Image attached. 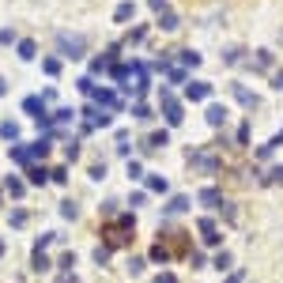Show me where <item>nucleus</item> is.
Segmentation results:
<instances>
[{
    "label": "nucleus",
    "mask_w": 283,
    "mask_h": 283,
    "mask_svg": "<svg viewBox=\"0 0 283 283\" xmlns=\"http://www.w3.org/2000/svg\"><path fill=\"white\" fill-rule=\"evenodd\" d=\"M106 242L102 246H110V249H121V246H129L132 242V234H136V216L132 211H121V216H113V219H106Z\"/></svg>",
    "instance_id": "1"
},
{
    "label": "nucleus",
    "mask_w": 283,
    "mask_h": 283,
    "mask_svg": "<svg viewBox=\"0 0 283 283\" xmlns=\"http://www.w3.org/2000/svg\"><path fill=\"white\" fill-rule=\"evenodd\" d=\"M189 162H193L200 174H219V170H223V159H219L211 148H193V151H189Z\"/></svg>",
    "instance_id": "2"
},
{
    "label": "nucleus",
    "mask_w": 283,
    "mask_h": 283,
    "mask_svg": "<svg viewBox=\"0 0 283 283\" xmlns=\"http://www.w3.org/2000/svg\"><path fill=\"white\" fill-rule=\"evenodd\" d=\"M57 50H61V57H72V61H80L83 50H87V42H83V34H68V31H61V34H57Z\"/></svg>",
    "instance_id": "3"
},
{
    "label": "nucleus",
    "mask_w": 283,
    "mask_h": 283,
    "mask_svg": "<svg viewBox=\"0 0 283 283\" xmlns=\"http://www.w3.org/2000/svg\"><path fill=\"white\" fill-rule=\"evenodd\" d=\"M162 113H167V125H181V102L178 99H174V95L170 91H162Z\"/></svg>",
    "instance_id": "4"
},
{
    "label": "nucleus",
    "mask_w": 283,
    "mask_h": 283,
    "mask_svg": "<svg viewBox=\"0 0 283 283\" xmlns=\"http://www.w3.org/2000/svg\"><path fill=\"white\" fill-rule=\"evenodd\" d=\"M197 230H200L204 246H219V238H223V234L216 230V219H211V216H204V219H197Z\"/></svg>",
    "instance_id": "5"
},
{
    "label": "nucleus",
    "mask_w": 283,
    "mask_h": 283,
    "mask_svg": "<svg viewBox=\"0 0 283 283\" xmlns=\"http://www.w3.org/2000/svg\"><path fill=\"white\" fill-rule=\"evenodd\" d=\"M208 95H211V83H204V80H193L185 87V99H193V102H204Z\"/></svg>",
    "instance_id": "6"
},
{
    "label": "nucleus",
    "mask_w": 283,
    "mask_h": 283,
    "mask_svg": "<svg viewBox=\"0 0 283 283\" xmlns=\"http://www.w3.org/2000/svg\"><path fill=\"white\" fill-rule=\"evenodd\" d=\"M167 144H170V132L159 129V132H151L148 140H144V151H159V148H167Z\"/></svg>",
    "instance_id": "7"
},
{
    "label": "nucleus",
    "mask_w": 283,
    "mask_h": 283,
    "mask_svg": "<svg viewBox=\"0 0 283 283\" xmlns=\"http://www.w3.org/2000/svg\"><path fill=\"white\" fill-rule=\"evenodd\" d=\"M200 204H204V208H219V204H223V193L216 189V185H208V189H200V197H197Z\"/></svg>",
    "instance_id": "8"
},
{
    "label": "nucleus",
    "mask_w": 283,
    "mask_h": 283,
    "mask_svg": "<svg viewBox=\"0 0 283 283\" xmlns=\"http://www.w3.org/2000/svg\"><path fill=\"white\" fill-rule=\"evenodd\" d=\"M129 19H136V4L132 0H121L117 12H113V23H129Z\"/></svg>",
    "instance_id": "9"
},
{
    "label": "nucleus",
    "mask_w": 283,
    "mask_h": 283,
    "mask_svg": "<svg viewBox=\"0 0 283 283\" xmlns=\"http://www.w3.org/2000/svg\"><path fill=\"white\" fill-rule=\"evenodd\" d=\"M204 117H208V125H216V129H219V125H223V121H227V106H219V102H211V106H208V113H204Z\"/></svg>",
    "instance_id": "10"
},
{
    "label": "nucleus",
    "mask_w": 283,
    "mask_h": 283,
    "mask_svg": "<svg viewBox=\"0 0 283 283\" xmlns=\"http://www.w3.org/2000/svg\"><path fill=\"white\" fill-rule=\"evenodd\" d=\"M185 208H189V197H181V193H178V197H170V204L162 208V216H181Z\"/></svg>",
    "instance_id": "11"
},
{
    "label": "nucleus",
    "mask_w": 283,
    "mask_h": 283,
    "mask_svg": "<svg viewBox=\"0 0 283 283\" xmlns=\"http://www.w3.org/2000/svg\"><path fill=\"white\" fill-rule=\"evenodd\" d=\"M31 268H34V272H50V268H53V261H50V257H45V249H38V246H34V257H31Z\"/></svg>",
    "instance_id": "12"
},
{
    "label": "nucleus",
    "mask_w": 283,
    "mask_h": 283,
    "mask_svg": "<svg viewBox=\"0 0 283 283\" xmlns=\"http://www.w3.org/2000/svg\"><path fill=\"white\" fill-rule=\"evenodd\" d=\"M23 113H31V117H45V102L38 99V95H31V99L23 102Z\"/></svg>",
    "instance_id": "13"
},
{
    "label": "nucleus",
    "mask_w": 283,
    "mask_h": 283,
    "mask_svg": "<svg viewBox=\"0 0 283 283\" xmlns=\"http://www.w3.org/2000/svg\"><path fill=\"white\" fill-rule=\"evenodd\" d=\"M234 99H238L242 106H249V110H253V106H257V95H253V91H246V87H242V83H234Z\"/></svg>",
    "instance_id": "14"
},
{
    "label": "nucleus",
    "mask_w": 283,
    "mask_h": 283,
    "mask_svg": "<svg viewBox=\"0 0 283 283\" xmlns=\"http://www.w3.org/2000/svg\"><path fill=\"white\" fill-rule=\"evenodd\" d=\"M151 261H155V265H167V261H170V246H162V238L151 246Z\"/></svg>",
    "instance_id": "15"
},
{
    "label": "nucleus",
    "mask_w": 283,
    "mask_h": 283,
    "mask_svg": "<svg viewBox=\"0 0 283 283\" xmlns=\"http://www.w3.org/2000/svg\"><path fill=\"white\" fill-rule=\"evenodd\" d=\"M27 178H31V185H45L50 181V170L45 167H27Z\"/></svg>",
    "instance_id": "16"
},
{
    "label": "nucleus",
    "mask_w": 283,
    "mask_h": 283,
    "mask_svg": "<svg viewBox=\"0 0 283 283\" xmlns=\"http://www.w3.org/2000/svg\"><path fill=\"white\" fill-rule=\"evenodd\" d=\"M8 223H12L15 230H19V227H27V223H31V211H27V208H15V211H12V219H8Z\"/></svg>",
    "instance_id": "17"
},
{
    "label": "nucleus",
    "mask_w": 283,
    "mask_h": 283,
    "mask_svg": "<svg viewBox=\"0 0 283 283\" xmlns=\"http://www.w3.org/2000/svg\"><path fill=\"white\" fill-rule=\"evenodd\" d=\"M230 265H234V257H230L227 249H219V253H216V261H211V268H219V272H227Z\"/></svg>",
    "instance_id": "18"
},
{
    "label": "nucleus",
    "mask_w": 283,
    "mask_h": 283,
    "mask_svg": "<svg viewBox=\"0 0 283 283\" xmlns=\"http://www.w3.org/2000/svg\"><path fill=\"white\" fill-rule=\"evenodd\" d=\"M167 189H170L167 178H159V174H151V178H148V193H167Z\"/></svg>",
    "instance_id": "19"
},
{
    "label": "nucleus",
    "mask_w": 283,
    "mask_h": 283,
    "mask_svg": "<svg viewBox=\"0 0 283 283\" xmlns=\"http://www.w3.org/2000/svg\"><path fill=\"white\" fill-rule=\"evenodd\" d=\"M45 155H50V136H42V140L31 148V159H45Z\"/></svg>",
    "instance_id": "20"
},
{
    "label": "nucleus",
    "mask_w": 283,
    "mask_h": 283,
    "mask_svg": "<svg viewBox=\"0 0 283 283\" xmlns=\"http://www.w3.org/2000/svg\"><path fill=\"white\" fill-rule=\"evenodd\" d=\"M159 27L162 31H178V15L174 12H159Z\"/></svg>",
    "instance_id": "21"
},
{
    "label": "nucleus",
    "mask_w": 283,
    "mask_h": 283,
    "mask_svg": "<svg viewBox=\"0 0 283 283\" xmlns=\"http://www.w3.org/2000/svg\"><path fill=\"white\" fill-rule=\"evenodd\" d=\"M4 189H8V193H12V197L19 200V197H23V193H27V185L19 181V178H8V181H4Z\"/></svg>",
    "instance_id": "22"
},
{
    "label": "nucleus",
    "mask_w": 283,
    "mask_h": 283,
    "mask_svg": "<svg viewBox=\"0 0 283 283\" xmlns=\"http://www.w3.org/2000/svg\"><path fill=\"white\" fill-rule=\"evenodd\" d=\"M261 181H265V185H283V167H272Z\"/></svg>",
    "instance_id": "23"
},
{
    "label": "nucleus",
    "mask_w": 283,
    "mask_h": 283,
    "mask_svg": "<svg viewBox=\"0 0 283 283\" xmlns=\"http://www.w3.org/2000/svg\"><path fill=\"white\" fill-rule=\"evenodd\" d=\"M0 136H4V140H19V125L15 121H4V125H0Z\"/></svg>",
    "instance_id": "24"
},
{
    "label": "nucleus",
    "mask_w": 283,
    "mask_h": 283,
    "mask_svg": "<svg viewBox=\"0 0 283 283\" xmlns=\"http://www.w3.org/2000/svg\"><path fill=\"white\" fill-rule=\"evenodd\" d=\"M61 216H64V219H76V216H80V204H76V200H64V204H61Z\"/></svg>",
    "instance_id": "25"
},
{
    "label": "nucleus",
    "mask_w": 283,
    "mask_h": 283,
    "mask_svg": "<svg viewBox=\"0 0 283 283\" xmlns=\"http://www.w3.org/2000/svg\"><path fill=\"white\" fill-rule=\"evenodd\" d=\"M42 68H45V76H61V61H57V57H45Z\"/></svg>",
    "instance_id": "26"
},
{
    "label": "nucleus",
    "mask_w": 283,
    "mask_h": 283,
    "mask_svg": "<svg viewBox=\"0 0 283 283\" xmlns=\"http://www.w3.org/2000/svg\"><path fill=\"white\" fill-rule=\"evenodd\" d=\"M12 159L23 162V167H31V148H12Z\"/></svg>",
    "instance_id": "27"
},
{
    "label": "nucleus",
    "mask_w": 283,
    "mask_h": 283,
    "mask_svg": "<svg viewBox=\"0 0 283 283\" xmlns=\"http://www.w3.org/2000/svg\"><path fill=\"white\" fill-rule=\"evenodd\" d=\"M117 204H121V200H106V204H102V208H99V211H102V219H113V216H121V211H117Z\"/></svg>",
    "instance_id": "28"
},
{
    "label": "nucleus",
    "mask_w": 283,
    "mask_h": 283,
    "mask_svg": "<svg viewBox=\"0 0 283 283\" xmlns=\"http://www.w3.org/2000/svg\"><path fill=\"white\" fill-rule=\"evenodd\" d=\"M110 253H113L110 246H95V265H99V268H102V265H106V261H110Z\"/></svg>",
    "instance_id": "29"
},
{
    "label": "nucleus",
    "mask_w": 283,
    "mask_h": 283,
    "mask_svg": "<svg viewBox=\"0 0 283 283\" xmlns=\"http://www.w3.org/2000/svg\"><path fill=\"white\" fill-rule=\"evenodd\" d=\"M144 265H148L144 257H129V265H125V268H129V276H140V272H144Z\"/></svg>",
    "instance_id": "30"
},
{
    "label": "nucleus",
    "mask_w": 283,
    "mask_h": 283,
    "mask_svg": "<svg viewBox=\"0 0 283 283\" xmlns=\"http://www.w3.org/2000/svg\"><path fill=\"white\" fill-rule=\"evenodd\" d=\"M181 64H185V68H197V64H200V53H193V50H181Z\"/></svg>",
    "instance_id": "31"
},
{
    "label": "nucleus",
    "mask_w": 283,
    "mask_h": 283,
    "mask_svg": "<svg viewBox=\"0 0 283 283\" xmlns=\"http://www.w3.org/2000/svg\"><path fill=\"white\" fill-rule=\"evenodd\" d=\"M125 174H129V181H140V178H144V167H140L136 159H129V170H125Z\"/></svg>",
    "instance_id": "32"
},
{
    "label": "nucleus",
    "mask_w": 283,
    "mask_h": 283,
    "mask_svg": "<svg viewBox=\"0 0 283 283\" xmlns=\"http://www.w3.org/2000/svg\"><path fill=\"white\" fill-rule=\"evenodd\" d=\"M132 117H136V121H151V110H148L144 102H136V106H132Z\"/></svg>",
    "instance_id": "33"
},
{
    "label": "nucleus",
    "mask_w": 283,
    "mask_h": 283,
    "mask_svg": "<svg viewBox=\"0 0 283 283\" xmlns=\"http://www.w3.org/2000/svg\"><path fill=\"white\" fill-rule=\"evenodd\" d=\"M64 159H68V162H76V159H80V144H76V140H68V148H64Z\"/></svg>",
    "instance_id": "34"
},
{
    "label": "nucleus",
    "mask_w": 283,
    "mask_h": 283,
    "mask_svg": "<svg viewBox=\"0 0 283 283\" xmlns=\"http://www.w3.org/2000/svg\"><path fill=\"white\" fill-rule=\"evenodd\" d=\"M34 50H38L34 42H19V57H23V61H31V57H34Z\"/></svg>",
    "instance_id": "35"
},
{
    "label": "nucleus",
    "mask_w": 283,
    "mask_h": 283,
    "mask_svg": "<svg viewBox=\"0 0 283 283\" xmlns=\"http://www.w3.org/2000/svg\"><path fill=\"white\" fill-rule=\"evenodd\" d=\"M272 61H276V57H272L268 50H261V53H257V68H272Z\"/></svg>",
    "instance_id": "36"
},
{
    "label": "nucleus",
    "mask_w": 283,
    "mask_h": 283,
    "mask_svg": "<svg viewBox=\"0 0 283 283\" xmlns=\"http://www.w3.org/2000/svg\"><path fill=\"white\" fill-rule=\"evenodd\" d=\"M72 265H76V253H64V257L57 261V268H64V272H72Z\"/></svg>",
    "instance_id": "37"
},
{
    "label": "nucleus",
    "mask_w": 283,
    "mask_h": 283,
    "mask_svg": "<svg viewBox=\"0 0 283 283\" xmlns=\"http://www.w3.org/2000/svg\"><path fill=\"white\" fill-rule=\"evenodd\" d=\"M223 61H227V64H238V61H242V50H238V45L227 50V53H223Z\"/></svg>",
    "instance_id": "38"
},
{
    "label": "nucleus",
    "mask_w": 283,
    "mask_h": 283,
    "mask_svg": "<svg viewBox=\"0 0 283 283\" xmlns=\"http://www.w3.org/2000/svg\"><path fill=\"white\" fill-rule=\"evenodd\" d=\"M113 80H117V83L129 80V64H117V68H113Z\"/></svg>",
    "instance_id": "39"
},
{
    "label": "nucleus",
    "mask_w": 283,
    "mask_h": 283,
    "mask_svg": "<svg viewBox=\"0 0 283 283\" xmlns=\"http://www.w3.org/2000/svg\"><path fill=\"white\" fill-rule=\"evenodd\" d=\"M53 242H57V234L50 230V234H42V238H38V242H34V246H38V249H45V246H53Z\"/></svg>",
    "instance_id": "40"
},
{
    "label": "nucleus",
    "mask_w": 283,
    "mask_h": 283,
    "mask_svg": "<svg viewBox=\"0 0 283 283\" xmlns=\"http://www.w3.org/2000/svg\"><path fill=\"white\" fill-rule=\"evenodd\" d=\"M234 144H238V148H246V144H249V125H242V129H238V140H234Z\"/></svg>",
    "instance_id": "41"
},
{
    "label": "nucleus",
    "mask_w": 283,
    "mask_h": 283,
    "mask_svg": "<svg viewBox=\"0 0 283 283\" xmlns=\"http://www.w3.org/2000/svg\"><path fill=\"white\" fill-rule=\"evenodd\" d=\"M91 178H95V181L106 178V162H95V167H91Z\"/></svg>",
    "instance_id": "42"
},
{
    "label": "nucleus",
    "mask_w": 283,
    "mask_h": 283,
    "mask_svg": "<svg viewBox=\"0 0 283 283\" xmlns=\"http://www.w3.org/2000/svg\"><path fill=\"white\" fill-rule=\"evenodd\" d=\"M219 211H223V219H227V223L234 219V204H230V200H223V204H219Z\"/></svg>",
    "instance_id": "43"
},
{
    "label": "nucleus",
    "mask_w": 283,
    "mask_h": 283,
    "mask_svg": "<svg viewBox=\"0 0 283 283\" xmlns=\"http://www.w3.org/2000/svg\"><path fill=\"white\" fill-rule=\"evenodd\" d=\"M80 91L83 95H95V80H91V76H83V80H80Z\"/></svg>",
    "instance_id": "44"
},
{
    "label": "nucleus",
    "mask_w": 283,
    "mask_h": 283,
    "mask_svg": "<svg viewBox=\"0 0 283 283\" xmlns=\"http://www.w3.org/2000/svg\"><path fill=\"white\" fill-rule=\"evenodd\" d=\"M151 283H178V276H174V272H159Z\"/></svg>",
    "instance_id": "45"
},
{
    "label": "nucleus",
    "mask_w": 283,
    "mask_h": 283,
    "mask_svg": "<svg viewBox=\"0 0 283 283\" xmlns=\"http://www.w3.org/2000/svg\"><path fill=\"white\" fill-rule=\"evenodd\" d=\"M50 181H68V170H64V167H57V170H50Z\"/></svg>",
    "instance_id": "46"
},
{
    "label": "nucleus",
    "mask_w": 283,
    "mask_h": 283,
    "mask_svg": "<svg viewBox=\"0 0 283 283\" xmlns=\"http://www.w3.org/2000/svg\"><path fill=\"white\" fill-rule=\"evenodd\" d=\"M129 204H132V208H140V204H148V193H132V200H129Z\"/></svg>",
    "instance_id": "47"
},
{
    "label": "nucleus",
    "mask_w": 283,
    "mask_h": 283,
    "mask_svg": "<svg viewBox=\"0 0 283 283\" xmlns=\"http://www.w3.org/2000/svg\"><path fill=\"white\" fill-rule=\"evenodd\" d=\"M189 265L193 268H204V253H189Z\"/></svg>",
    "instance_id": "48"
},
{
    "label": "nucleus",
    "mask_w": 283,
    "mask_h": 283,
    "mask_svg": "<svg viewBox=\"0 0 283 283\" xmlns=\"http://www.w3.org/2000/svg\"><path fill=\"white\" fill-rule=\"evenodd\" d=\"M170 83H185V72H181V68H170Z\"/></svg>",
    "instance_id": "49"
},
{
    "label": "nucleus",
    "mask_w": 283,
    "mask_h": 283,
    "mask_svg": "<svg viewBox=\"0 0 283 283\" xmlns=\"http://www.w3.org/2000/svg\"><path fill=\"white\" fill-rule=\"evenodd\" d=\"M272 87H276V91H283V72H272Z\"/></svg>",
    "instance_id": "50"
},
{
    "label": "nucleus",
    "mask_w": 283,
    "mask_h": 283,
    "mask_svg": "<svg viewBox=\"0 0 283 283\" xmlns=\"http://www.w3.org/2000/svg\"><path fill=\"white\" fill-rule=\"evenodd\" d=\"M148 4L155 8V12H162V8H167V0H148Z\"/></svg>",
    "instance_id": "51"
},
{
    "label": "nucleus",
    "mask_w": 283,
    "mask_h": 283,
    "mask_svg": "<svg viewBox=\"0 0 283 283\" xmlns=\"http://www.w3.org/2000/svg\"><path fill=\"white\" fill-rule=\"evenodd\" d=\"M4 91H8V83H4V80H0V95H4Z\"/></svg>",
    "instance_id": "52"
},
{
    "label": "nucleus",
    "mask_w": 283,
    "mask_h": 283,
    "mask_svg": "<svg viewBox=\"0 0 283 283\" xmlns=\"http://www.w3.org/2000/svg\"><path fill=\"white\" fill-rule=\"evenodd\" d=\"M4 249H8V246H4V242H0V257H4Z\"/></svg>",
    "instance_id": "53"
}]
</instances>
